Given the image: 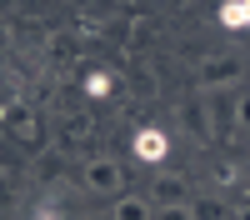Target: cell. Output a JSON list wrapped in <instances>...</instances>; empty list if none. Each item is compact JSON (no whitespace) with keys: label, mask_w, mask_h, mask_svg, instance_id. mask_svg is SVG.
I'll use <instances>...</instances> for the list:
<instances>
[{"label":"cell","mask_w":250,"mask_h":220,"mask_svg":"<svg viewBox=\"0 0 250 220\" xmlns=\"http://www.w3.org/2000/svg\"><path fill=\"white\" fill-rule=\"evenodd\" d=\"M165 205H190V185L180 175H155V210Z\"/></svg>","instance_id":"5b68a950"},{"label":"cell","mask_w":250,"mask_h":220,"mask_svg":"<svg viewBox=\"0 0 250 220\" xmlns=\"http://www.w3.org/2000/svg\"><path fill=\"white\" fill-rule=\"evenodd\" d=\"M10 5H15V0H0V15H5V10H10Z\"/></svg>","instance_id":"d6986e66"},{"label":"cell","mask_w":250,"mask_h":220,"mask_svg":"<svg viewBox=\"0 0 250 220\" xmlns=\"http://www.w3.org/2000/svg\"><path fill=\"white\" fill-rule=\"evenodd\" d=\"M235 80H240V60L235 55H210L205 70H200V85L205 90H235Z\"/></svg>","instance_id":"3957f363"},{"label":"cell","mask_w":250,"mask_h":220,"mask_svg":"<svg viewBox=\"0 0 250 220\" xmlns=\"http://www.w3.org/2000/svg\"><path fill=\"white\" fill-rule=\"evenodd\" d=\"M0 130H5L10 140H20L25 150H35V145H40V115L25 105V100H10V105L0 110Z\"/></svg>","instance_id":"7a4b0ae2"},{"label":"cell","mask_w":250,"mask_h":220,"mask_svg":"<svg viewBox=\"0 0 250 220\" xmlns=\"http://www.w3.org/2000/svg\"><path fill=\"white\" fill-rule=\"evenodd\" d=\"M135 150H140V160H160L165 150H170V140H165V130H140Z\"/></svg>","instance_id":"9c48e42d"},{"label":"cell","mask_w":250,"mask_h":220,"mask_svg":"<svg viewBox=\"0 0 250 220\" xmlns=\"http://www.w3.org/2000/svg\"><path fill=\"white\" fill-rule=\"evenodd\" d=\"M235 125L250 130V95H235Z\"/></svg>","instance_id":"4fadbf2b"},{"label":"cell","mask_w":250,"mask_h":220,"mask_svg":"<svg viewBox=\"0 0 250 220\" xmlns=\"http://www.w3.org/2000/svg\"><path fill=\"white\" fill-rule=\"evenodd\" d=\"M235 220H250V205H240V210H235Z\"/></svg>","instance_id":"ac0fdd59"},{"label":"cell","mask_w":250,"mask_h":220,"mask_svg":"<svg viewBox=\"0 0 250 220\" xmlns=\"http://www.w3.org/2000/svg\"><path fill=\"white\" fill-rule=\"evenodd\" d=\"M80 185H85L90 195H125V165L110 155H90L85 165H80Z\"/></svg>","instance_id":"6da1fadb"},{"label":"cell","mask_w":250,"mask_h":220,"mask_svg":"<svg viewBox=\"0 0 250 220\" xmlns=\"http://www.w3.org/2000/svg\"><path fill=\"white\" fill-rule=\"evenodd\" d=\"M60 215H65V210L50 205V200H45V205H35V220H60Z\"/></svg>","instance_id":"2e32d148"},{"label":"cell","mask_w":250,"mask_h":220,"mask_svg":"<svg viewBox=\"0 0 250 220\" xmlns=\"http://www.w3.org/2000/svg\"><path fill=\"white\" fill-rule=\"evenodd\" d=\"M105 220H110V215H105Z\"/></svg>","instance_id":"ffe728a7"},{"label":"cell","mask_w":250,"mask_h":220,"mask_svg":"<svg viewBox=\"0 0 250 220\" xmlns=\"http://www.w3.org/2000/svg\"><path fill=\"white\" fill-rule=\"evenodd\" d=\"M205 110L215 120V135H235V90H210L205 95Z\"/></svg>","instance_id":"277c9868"},{"label":"cell","mask_w":250,"mask_h":220,"mask_svg":"<svg viewBox=\"0 0 250 220\" xmlns=\"http://www.w3.org/2000/svg\"><path fill=\"white\" fill-rule=\"evenodd\" d=\"M190 220H230V205L220 195H190Z\"/></svg>","instance_id":"ba28073f"},{"label":"cell","mask_w":250,"mask_h":220,"mask_svg":"<svg viewBox=\"0 0 250 220\" xmlns=\"http://www.w3.org/2000/svg\"><path fill=\"white\" fill-rule=\"evenodd\" d=\"M5 40H10V30H5V15H0V50H5Z\"/></svg>","instance_id":"e0dca14e"},{"label":"cell","mask_w":250,"mask_h":220,"mask_svg":"<svg viewBox=\"0 0 250 220\" xmlns=\"http://www.w3.org/2000/svg\"><path fill=\"white\" fill-rule=\"evenodd\" d=\"M155 220H190V205H165L155 210Z\"/></svg>","instance_id":"9a60e30c"},{"label":"cell","mask_w":250,"mask_h":220,"mask_svg":"<svg viewBox=\"0 0 250 220\" xmlns=\"http://www.w3.org/2000/svg\"><path fill=\"white\" fill-rule=\"evenodd\" d=\"M220 20H225L230 30H245V25H250V0H225V5H220Z\"/></svg>","instance_id":"30bf717a"},{"label":"cell","mask_w":250,"mask_h":220,"mask_svg":"<svg viewBox=\"0 0 250 220\" xmlns=\"http://www.w3.org/2000/svg\"><path fill=\"white\" fill-rule=\"evenodd\" d=\"M85 90H90V95H105V90H110V75H105V70H95V75L85 80Z\"/></svg>","instance_id":"5bb4252c"},{"label":"cell","mask_w":250,"mask_h":220,"mask_svg":"<svg viewBox=\"0 0 250 220\" xmlns=\"http://www.w3.org/2000/svg\"><path fill=\"white\" fill-rule=\"evenodd\" d=\"M110 220H155V205L140 200V195H120L115 210H110Z\"/></svg>","instance_id":"52a82bcc"},{"label":"cell","mask_w":250,"mask_h":220,"mask_svg":"<svg viewBox=\"0 0 250 220\" xmlns=\"http://www.w3.org/2000/svg\"><path fill=\"white\" fill-rule=\"evenodd\" d=\"M60 165H65V160H60V155H40V160H35L40 180H55V175H60Z\"/></svg>","instance_id":"7c38bea8"},{"label":"cell","mask_w":250,"mask_h":220,"mask_svg":"<svg viewBox=\"0 0 250 220\" xmlns=\"http://www.w3.org/2000/svg\"><path fill=\"white\" fill-rule=\"evenodd\" d=\"M180 120H185V130H190L195 140H210V110H205V95H190L180 105Z\"/></svg>","instance_id":"8992f818"},{"label":"cell","mask_w":250,"mask_h":220,"mask_svg":"<svg viewBox=\"0 0 250 220\" xmlns=\"http://www.w3.org/2000/svg\"><path fill=\"white\" fill-rule=\"evenodd\" d=\"M50 55H55V65H65V60L75 55V40H70V35H55V40H50Z\"/></svg>","instance_id":"8fae6325"}]
</instances>
